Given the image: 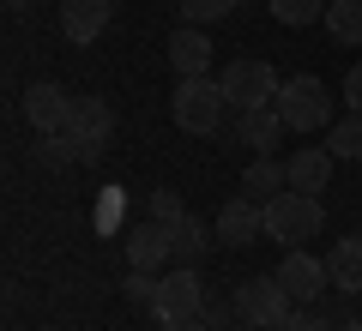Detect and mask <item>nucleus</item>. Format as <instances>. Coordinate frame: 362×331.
<instances>
[{"instance_id":"obj_2","label":"nucleus","mask_w":362,"mask_h":331,"mask_svg":"<svg viewBox=\"0 0 362 331\" xmlns=\"http://www.w3.org/2000/svg\"><path fill=\"white\" fill-rule=\"evenodd\" d=\"M320 229H326V205H320V193H296V187H284L278 199H266V235H272V241L302 247V241H314Z\"/></svg>"},{"instance_id":"obj_22","label":"nucleus","mask_w":362,"mask_h":331,"mask_svg":"<svg viewBox=\"0 0 362 331\" xmlns=\"http://www.w3.org/2000/svg\"><path fill=\"white\" fill-rule=\"evenodd\" d=\"M37 163H42V169H66V163H78V145H73V133H42V145H37Z\"/></svg>"},{"instance_id":"obj_11","label":"nucleus","mask_w":362,"mask_h":331,"mask_svg":"<svg viewBox=\"0 0 362 331\" xmlns=\"http://www.w3.org/2000/svg\"><path fill=\"white\" fill-rule=\"evenodd\" d=\"M73 90H61V85H49V78H42V85H30L25 90V121L37 133H66V121H73Z\"/></svg>"},{"instance_id":"obj_19","label":"nucleus","mask_w":362,"mask_h":331,"mask_svg":"<svg viewBox=\"0 0 362 331\" xmlns=\"http://www.w3.org/2000/svg\"><path fill=\"white\" fill-rule=\"evenodd\" d=\"M169 229H175V265H199V259H206V247L218 241V229H206L194 211L181 217V223H169Z\"/></svg>"},{"instance_id":"obj_4","label":"nucleus","mask_w":362,"mask_h":331,"mask_svg":"<svg viewBox=\"0 0 362 331\" xmlns=\"http://www.w3.org/2000/svg\"><path fill=\"white\" fill-rule=\"evenodd\" d=\"M272 109L284 115L290 133H320V127H332V97H326V85H320L314 73L284 78V90H278V102H272Z\"/></svg>"},{"instance_id":"obj_5","label":"nucleus","mask_w":362,"mask_h":331,"mask_svg":"<svg viewBox=\"0 0 362 331\" xmlns=\"http://www.w3.org/2000/svg\"><path fill=\"white\" fill-rule=\"evenodd\" d=\"M290 313H296V301H290V289L278 283V271H272V277H247V283H235V319H242V325H254V331H278Z\"/></svg>"},{"instance_id":"obj_23","label":"nucleus","mask_w":362,"mask_h":331,"mask_svg":"<svg viewBox=\"0 0 362 331\" xmlns=\"http://www.w3.org/2000/svg\"><path fill=\"white\" fill-rule=\"evenodd\" d=\"M181 6V25H211V18H230L235 0H175Z\"/></svg>"},{"instance_id":"obj_25","label":"nucleus","mask_w":362,"mask_h":331,"mask_svg":"<svg viewBox=\"0 0 362 331\" xmlns=\"http://www.w3.org/2000/svg\"><path fill=\"white\" fill-rule=\"evenodd\" d=\"M278 331H338V319H326L320 307H296V313H290Z\"/></svg>"},{"instance_id":"obj_18","label":"nucleus","mask_w":362,"mask_h":331,"mask_svg":"<svg viewBox=\"0 0 362 331\" xmlns=\"http://www.w3.org/2000/svg\"><path fill=\"white\" fill-rule=\"evenodd\" d=\"M326 37L338 49H362V0H326Z\"/></svg>"},{"instance_id":"obj_16","label":"nucleus","mask_w":362,"mask_h":331,"mask_svg":"<svg viewBox=\"0 0 362 331\" xmlns=\"http://www.w3.org/2000/svg\"><path fill=\"white\" fill-rule=\"evenodd\" d=\"M332 163H338V157L326 151V145H302V151L284 163V169H290V187H296V193H326V181H332Z\"/></svg>"},{"instance_id":"obj_21","label":"nucleus","mask_w":362,"mask_h":331,"mask_svg":"<svg viewBox=\"0 0 362 331\" xmlns=\"http://www.w3.org/2000/svg\"><path fill=\"white\" fill-rule=\"evenodd\" d=\"M266 6H272V18H278V25H290V30L326 18V0H266Z\"/></svg>"},{"instance_id":"obj_26","label":"nucleus","mask_w":362,"mask_h":331,"mask_svg":"<svg viewBox=\"0 0 362 331\" xmlns=\"http://www.w3.org/2000/svg\"><path fill=\"white\" fill-rule=\"evenodd\" d=\"M121 295H127V301H139V307H151V301H157V277H151V271H127Z\"/></svg>"},{"instance_id":"obj_30","label":"nucleus","mask_w":362,"mask_h":331,"mask_svg":"<svg viewBox=\"0 0 362 331\" xmlns=\"http://www.w3.org/2000/svg\"><path fill=\"white\" fill-rule=\"evenodd\" d=\"M163 331H206V319H169Z\"/></svg>"},{"instance_id":"obj_31","label":"nucleus","mask_w":362,"mask_h":331,"mask_svg":"<svg viewBox=\"0 0 362 331\" xmlns=\"http://www.w3.org/2000/svg\"><path fill=\"white\" fill-rule=\"evenodd\" d=\"M338 331H362V319H338Z\"/></svg>"},{"instance_id":"obj_28","label":"nucleus","mask_w":362,"mask_h":331,"mask_svg":"<svg viewBox=\"0 0 362 331\" xmlns=\"http://www.w3.org/2000/svg\"><path fill=\"white\" fill-rule=\"evenodd\" d=\"M344 102H350V115H362V61L344 73Z\"/></svg>"},{"instance_id":"obj_6","label":"nucleus","mask_w":362,"mask_h":331,"mask_svg":"<svg viewBox=\"0 0 362 331\" xmlns=\"http://www.w3.org/2000/svg\"><path fill=\"white\" fill-rule=\"evenodd\" d=\"M151 313H157V325H169V319H199V313H206V283H199V265H175L169 277H157Z\"/></svg>"},{"instance_id":"obj_10","label":"nucleus","mask_w":362,"mask_h":331,"mask_svg":"<svg viewBox=\"0 0 362 331\" xmlns=\"http://www.w3.org/2000/svg\"><path fill=\"white\" fill-rule=\"evenodd\" d=\"M127 265L133 271H157V265H175V229L169 223H133L127 229Z\"/></svg>"},{"instance_id":"obj_17","label":"nucleus","mask_w":362,"mask_h":331,"mask_svg":"<svg viewBox=\"0 0 362 331\" xmlns=\"http://www.w3.org/2000/svg\"><path fill=\"white\" fill-rule=\"evenodd\" d=\"M284 187H290V169H284V163H272V157H254V163L242 169V193H247V199H259V205L278 199Z\"/></svg>"},{"instance_id":"obj_8","label":"nucleus","mask_w":362,"mask_h":331,"mask_svg":"<svg viewBox=\"0 0 362 331\" xmlns=\"http://www.w3.org/2000/svg\"><path fill=\"white\" fill-rule=\"evenodd\" d=\"M278 283L290 289V301H296V307H320L326 289H332V277H326V259H314L308 247H290V253L278 259Z\"/></svg>"},{"instance_id":"obj_24","label":"nucleus","mask_w":362,"mask_h":331,"mask_svg":"<svg viewBox=\"0 0 362 331\" xmlns=\"http://www.w3.org/2000/svg\"><path fill=\"white\" fill-rule=\"evenodd\" d=\"M151 217H157V223H181V217H187L181 193H175V187H157V193H151Z\"/></svg>"},{"instance_id":"obj_32","label":"nucleus","mask_w":362,"mask_h":331,"mask_svg":"<svg viewBox=\"0 0 362 331\" xmlns=\"http://www.w3.org/2000/svg\"><path fill=\"white\" fill-rule=\"evenodd\" d=\"M25 6H30V0H6V13H25Z\"/></svg>"},{"instance_id":"obj_1","label":"nucleus","mask_w":362,"mask_h":331,"mask_svg":"<svg viewBox=\"0 0 362 331\" xmlns=\"http://www.w3.org/2000/svg\"><path fill=\"white\" fill-rule=\"evenodd\" d=\"M223 109H230V97H223V78H181L175 97H169V115H175L181 133H194V139H211V133L223 127Z\"/></svg>"},{"instance_id":"obj_7","label":"nucleus","mask_w":362,"mask_h":331,"mask_svg":"<svg viewBox=\"0 0 362 331\" xmlns=\"http://www.w3.org/2000/svg\"><path fill=\"white\" fill-rule=\"evenodd\" d=\"M66 133H73V145H78V163H97V157L109 151V139H115V109H109L103 97H78Z\"/></svg>"},{"instance_id":"obj_9","label":"nucleus","mask_w":362,"mask_h":331,"mask_svg":"<svg viewBox=\"0 0 362 331\" xmlns=\"http://www.w3.org/2000/svg\"><path fill=\"white\" fill-rule=\"evenodd\" d=\"M211 229H218L223 247H254L259 235H266V205L247 199V193H235V199H223V211H218Z\"/></svg>"},{"instance_id":"obj_3","label":"nucleus","mask_w":362,"mask_h":331,"mask_svg":"<svg viewBox=\"0 0 362 331\" xmlns=\"http://www.w3.org/2000/svg\"><path fill=\"white\" fill-rule=\"evenodd\" d=\"M218 78H223V97H230L235 115H247V109H272V102H278V90H284L278 66L259 61V54H242V61H230Z\"/></svg>"},{"instance_id":"obj_15","label":"nucleus","mask_w":362,"mask_h":331,"mask_svg":"<svg viewBox=\"0 0 362 331\" xmlns=\"http://www.w3.org/2000/svg\"><path fill=\"white\" fill-rule=\"evenodd\" d=\"M278 133H290L278 109H247V115H235V145H247L254 157H272Z\"/></svg>"},{"instance_id":"obj_12","label":"nucleus","mask_w":362,"mask_h":331,"mask_svg":"<svg viewBox=\"0 0 362 331\" xmlns=\"http://www.w3.org/2000/svg\"><path fill=\"white\" fill-rule=\"evenodd\" d=\"M109 13H115V0H61V37L85 49L109 30Z\"/></svg>"},{"instance_id":"obj_13","label":"nucleus","mask_w":362,"mask_h":331,"mask_svg":"<svg viewBox=\"0 0 362 331\" xmlns=\"http://www.w3.org/2000/svg\"><path fill=\"white\" fill-rule=\"evenodd\" d=\"M169 66H175V78H206L211 73V37L199 25H181L169 37Z\"/></svg>"},{"instance_id":"obj_20","label":"nucleus","mask_w":362,"mask_h":331,"mask_svg":"<svg viewBox=\"0 0 362 331\" xmlns=\"http://www.w3.org/2000/svg\"><path fill=\"white\" fill-rule=\"evenodd\" d=\"M326 151L338 157V163H362V115H344L326 127Z\"/></svg>"},{"instance_id":"obj_29","label":"nucleus","mask_w":362,"mask_h":331,"mask_svg":"<svg viewBox=\"0 0 362 331\" xmlns=\"http://www.w3.org/2000/svg\"><path fill=\"white\" fill-rule=\"evenodd\" d=\"M230 313H235V301L230 307H211L206 301V313H199V319H206V331H230Z\"/></svg>"},{"instance_id":"obj_14","label":"nucleus","mask_w":362,"mask_h":331,"mask_svg":"<svg viewBox=\"0 0 362 331\" xmlns=\"http://www.w3.org/2000/svg\"><path fill=\"white\" fill-rule=\"evenodd\" d=\"M326 277L338 295H362V235H344L326 247Z\"/></svg>"},{"instance_id":"obj_27","label":"nucleus","mask_w":362,"mask_h":331,"mask_svg":"<svg viewBox=\"0 0 362 331\" xmlns=\"http://www.w3.org/2000/svg\"><path fill=\"white\" fill-rule=\"evenodd\" d=\"M115 223H121V187H103V199H97V229H115Z\"/></svg>"}]
</instances>
